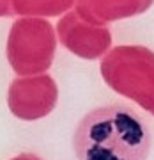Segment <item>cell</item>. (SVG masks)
Returning <instances> with one entry per match:
<instances>
[{
	"label": "cell",
	"instance_id": "obj_5",
	"mask_svg": "<svg viewBox=\"0 0 154 160\" xmlns=\"http://www.w3.org/2000/svg\"><path fill=\"white\" fill-rule=\"evenodd\" d=\"M11 160H41V158H37L35 155H20V157H14Z\"/></svg>",
	"mask_w": 154,
	"mask_h": 160
},
{
	"label": "cell",
	"instance_id": "obj_4",
	"mask_svg": "<svg viewBox=\"0 0 154 160\" xmlns=\"http://www.w3.org/2000/svg\"><path fill=\"white\" fill-rule=\"evenodd\" d=\"M0 16H11L9 0H0Z\"/></svg>",
	"mask_w": 154,
	"mask_h": 160
},
{
	"label": "cell",
	"instance_id": "obj_3",
	"mask_svg": "<svg viewBox=\"0 0 154 160\" xmlns=\"http://www.w3.org/2000/svg\"><path fill=\"white\" fill-rule=\"evenodd\" d=\"M57 100V87L50 77L16 78L7 91V105L12 116L32 121L46 116Z\"/></svg>",
	"mask_w": 154,
	"mask_h": 160
},
{
	"label": "cell",
	"instance_id": "obj_2",
	"mask_svg": "<svg viewBox=\"0 0 154 160\" xmlns=\"http://www.w3.org/2000/svg\"><path fill=\"white\" fill-rule=\"evenodd\" d=\"M48 23L37 20L14 22L7 38V61L18 75H32L48 68L53 53V43L35 45L48 32Z\"/></svg>",
	"mask_w": 154,
	"mask_h": 160
},
{
	"label": "cell",
	"instance_id": "obj_1",
	"mask_svg": "<svg viewBox=\"0 0 154 160\" xmlns=\"http://www.w3.org/2000/svg\"><path fill=\"white\" fill-rule=\"evenodd\" d=\"M78 160H147L151 132L128 105H106L78 123L73 135Z\"/></svg>",
	"mask_w": 154,
	"mask_h": 160
}]
</instances>
